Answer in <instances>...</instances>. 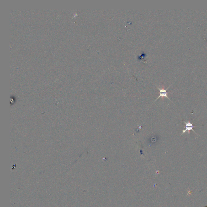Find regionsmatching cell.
Returning a JSON list of instances; mask_svg holds the SVG:
<instances>
[{"mask_svg":"<svg viewBox=\"0 0 207 207\" xmlns=\"http://www.w3.org/2000/svg\"><path fill=\"white\" fill-rule=\"evenodd\" d=\"M183 122L184 124H186V126H185L186 129H185V130H183L182 131V134H181V136L182 135V134H183L185 132L187 131H188V134H190V130L193 131L194 133H195L196 134H197L196 133H195V132L193 130V127H194V126L193 125V123H191L189 121H188L186 123V122L184 121Z\"/></svg>","mask_w":207,"mask_h":207,"instance_id":"1","label":"cell"},{"mask_svg":"<svg viewBox=\"0 0 207 207\" xmlns=\"http://www.w3.org/2000/svg\"><path fill=\"white\" fill-rule=\"evenodd\" d=\"M157 87V88L158 89H159V91H160V95H159V97L157 98V99L155 100V101L159 99L160 97H162V98L166 97V98H167L169 100H170V99H169V98L168 97V96H167V90L168 89L169 87H167L166 89H164L163 88V89H161V88H159V87Z\"/></svg>","mask_w":207,"mask_h":207,"instance_id":"2","label":"cell"}]
</instances>
